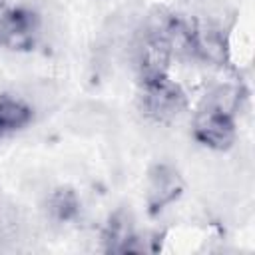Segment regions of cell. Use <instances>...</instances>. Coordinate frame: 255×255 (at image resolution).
<instances>
[{
	"mask_svg": "<svg viewBox=\"0 0 255 255\" xmlns=\"http://www.w3.org/2000/svg\"><path fill=\"white\" fill-rule=\"evenodd\" d=\"M239 94L233 88H217L211 92L193 116V137L213 151H225L237 135L235 108Z\"/></svg>",
	"mask_w": 255,
	"mask_h": 255,
	"instance_id": "6da1fadb",
	"label": "cell"
},
{
	"mask_svg": "<svg viewBox=\"0 0 255 255\" xmlns=\"http://www.w3.org/2000/svg\"><path fill=\"white\" fill-rule=\"evenodd\" d=\"M137 102L141 114L155 124H167L181 116L187 108V96L183 88L167 74L139 80Z\"/></svg>",
	"mask_w": 255,
	"mask_h": 255,
	"instance_id": "7a4b0ae2",
	"label": "cell"
},
{
	"mask_svg": "<svg viewBox=\"0 0 255 255\" xmlns=\"http://www.w3.org/2000/svg\"><path fill=\"white\" fill-rule=\"evenodd\" d=\"M42 22L36 10L26 6L0 10V48L10 52H30L40 40Z\"/></svg>",
	"mask_w": 255,
	"mask_h": 255,
	"instance_id": "3957f363",
	"label": "cell"
},
{
	"mask_svg": "<svg viewBox=\"0 0 255 255\" xmlns=\"http://www.w3.org/2000/svg\"><path fill=\"white\" fill-rule=\"evenodd\" d=\"M183 189L185 185L177 169H173L167 163H155L147 171L145 179V203L149 215H157L165 207L175 203L181 197Z\"/></svg>",
	"mask_w": 255,
	"mask_h": 255,
	"instance_id": "277c9868",
	"label": "cell"
},
{
	"mask_svg": "<svg viewBox=\"0 0 255 255\" xmlns=\"http://www.w3.org/2000/svg\"><path fill=\"white\" fill-rule=\"evenodd\" d=\"M171 58L173 54L167 40L161 36V32L153 24H149L145 34L135 44V68H137L139 80L167 74Z\"/></svg>",
	"mask_w": 255,
	"mask_h": 255,
	"instance_id": "5b68a950",
	"label": "cell"
},
{
	"mask_svg": "<svg viewBox=\"0 0 255 255\" xmlns=\"http://www.w3.org/2000/svg\"><path fill=\"white\" fill-rule=\"evenodd\" d=\"M104 249L108 253H139L143 251V245L139 243V235L133 229L131 219L126 213H116L110 217L104 235Z\"/></svg>",
	"mask_w": 255,
	"mask_h": 255,
	"instance_id": "8992f818",
	"label": "cell"
},
{
	"mask_svg": "<svg viewBox=\"0 0 255 255\" xmlns=\"http://www.w3.org/2000/svg\"><path fill=\"white\" fill-rule=\"evenodd\" d=\"M34 120V110L28 102L12 94H0V137L24 129Z\"/></svg>",
	"mask_w": 255,
	"mask_h": 255,
	"instance_id": "52a82bcc",
	"label": "cell"
},
{
	"mask_svg": "<svg viewBox=\"0 0 255 255\" xmlns=\"http://www.w3.org/2000/svg\"><path fill=\"white\" fill-rule=\"evenodd\" d=\"M80 207H82V203H80L78 193L68 185H60V187L52 189L46 197L48 217L60 225L74 221L80 215Z\"/></svg>",
	"mask_w": 255,
	"mask_h": 255,
	"instance_id": "ba28073f",
	"label": "cell"
},
{
	"mask_svg": "<svg viewBox=\"0 0 255 255\" xmlns=\"http://www.w3.org/2000/svg\"><path fill=\"white\" fill-rule=\"evenodd\" d=\"M4 2H6V0H0V10H4Z\"/></svg>",
	"mask_w": 255,
	"mask_h": 255,
	"instance_id": "9c48e42d",
	"label": "cell"
}]
</instances>
